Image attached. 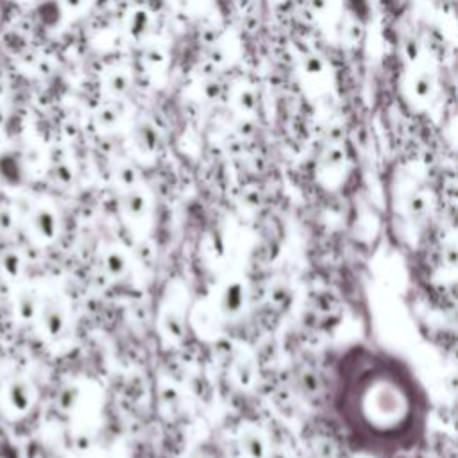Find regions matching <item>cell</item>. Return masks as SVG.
<instances>
[{"label": "cell", "mask_w": 458, "mask_h": 458, "mask_svg": "<svg viewBox=\"0 0 458 458\" xmlns=\"http://www.w3.org/2000/svg\"><path fill=\"white\" fill-rule=\"evenodd\" d=\"M333 411L358 451L394 456L424 438L429 403L406 361L367 344L347 347L333 370Z\"/></svg>", "instance_id": "cell-1"}, {"label": "cell", "mask_w": 458, "mask_h": 458, "mask_svg": "<svg viewBox=\"0 0 458 458\" xmlns=\"http://www.w3.org/2000/svg\"><path fill=\"white\" fill-rule=\"evenodd\" d=\"M438 93V66L428 50L404 61L401 97L413 111H426Z\"/></svg>", "instance_id": "cell-2"}, {"label": "cell", "mask_w": 458, "mask_h": 458, "mask_svg": "<svg viewBox=\"0 0 458 458\" xmlns=\"http://www.w3.org/2000/svg\"><path fill=\"white\" fill-rule=\"evenodd\" d=\"M297 75L302 89L313 98H322L329 95L335 86L333 68L327 59L318 52H304L299 57Z\"/></svg>", "instance_id": "cell-3"}, {"label": "cell", "mask_w": 458, "mask_h": 458, "mask_svg": "<svg viewBox=\"0 0 458 458\" xmlns=\"http://www.w3.org/2000/svg\"><path fill=\"white\" fill-rule=\"evenodd\" d=\"M36 397L38 394L30 379L13 376L0 388V410L11 420L23 419L32 410Z\"/></svg>", "instance_id": "cell-4"}, {"label": "cell", "mask_w": 458, "mask_h": 458, "mask_svg": "<svg viewBox=\"0 0 458 458\" xmlns=\"http://www.w3.org/2000/svg\"><path fill=\"white\" fill-rule=\"evenodd\" d=\"M141 47V54H140V64L141 70L145 72V75L159 84L168 72V64H170V52H168V45L161 39H152L148 38L145 43L140 45Z\"/></svg>", "instance_id": "cell-5"}, {"label": "cell", "mask_w": 458, "mask_h": 458, "mask_svg": "<svg viewBox=\"0 0 458 458\" xmlns=\"http://www.w3.org/2000/svg\"><path fill=\"white\" fill-rule=\"evenodd\" d=\"M134 84L132 70L123 64L116 63L107 66L100 75V89L107 100H122L127 97Z\"/></svg>", "instance_id": "cell-6"}, {"label": "cell", "mask_w": 458, "mask_h": 458, "mask_svg": "<svg viewBox=\"0 0 458 458\" xmlns=\"http://www.w3.org/2000/svg\"><path fill=\"white\" fill-rule=\"evenodd\" d=\"M93 122L100 132H106V134L118 132L123 129L127 122H131V107L125 102V98L106 100L93 113Z\"/></svg>", "instance_id": "cell-7"}, {"label": "cell", "mask_w": 458, "mask_h": 458, "mask_svg": "<svg viewBox=\"0 0 458 458\" xmlns=\"http://www.w3.org/2000/svg\"><path fill=\"white\" fill-rule=\"evenodd\" d=\"M152 23H154V16L150 9L145 5H134L123 16V21H122L123 38L132 45H141L150 38Z\"/></svg>", "instance_id": "cell-8"}, {"label": "cell", "mask_w": 458, "mask_h": 458, "mask_svg": "<svg viewBox=\"0 0 458 458\" xmlns=\"http://www.w3.org/2000/svg\"><path fill=\"white\" fill-rule=\"evenodd\" d=\"M240 54H242V45L238 36L233 32L220 34L208 47V61L216 68L231 66L234 61L240 59Z\"/></svg>", "instance_id": "cell-9"}, {"label": "cell", "mask_w": 458, "mask_h": 458, "mask_svg": "<svg viewBox=\"0 0 458 458\" xmlns=\"http://www.w3.org/2000/svg\"><path fill=\"white\" fill-rule=\"evenodd\" d=\"M29 231L36 242H52L57 234V216L52 208L38 206L29 216Z\"/></svg>", "instance_id": "cell-10"}, {"label": "cell", "mask_w": 458, "mask_h": 458, "mask_svg": "<svg viewBox=\"0 0 458 458\" xmlns=\"http://www.w3.org/2000/svg\"><path fill=\"white\" fill-rule=\"evenodd\" d=\"M306 4L322 29L336 32V27L344 18V0H306Z\"/></svg>", "instance_id": "cell-11"}, {"label": "cell", "mask_w": 458, "mask_h": 458, "mask_svg": "<svg viewBox=\"0 0 458 458\" xmlns=\"http://www.w3.org/2000/svg\"><path fill=\"white\" fill-rule=\"evenodd\" d=\"M229 106L240 118H250L256 111V93L250 84L247 82H236L229 89Z\"/></svg>", "instance_id": "cell-12"}, {"label": "cell", "mask_w": 458, "mask_h": 458, "mask_svg": "<svg viewBox=\"0 0 458 458\" xmlns=\"http://www.w3.org/2000/svg\"><path fill=\"white\" fill-rule=\"evenodd\" d=\"M131 140L141 156H150L157 150V131L148 120H134L131 125Z\"/></svg>", "instance_id": "cell-13"}, {"label": "cell", "mask_w": 458, "mask_h": 458, "mask_svg": "<svg viewBox=\"0 0 458 458\" xmlns=\"http://www.w3.org/2000/svg\"><path fill=\"white\" fill-rule=\"evenodd\" d=\"M39 297L38 292L30 286H23L16 292L14 302H13V310L16 318L21 324H30L38 318V311H39Z\"/></svg>", "instance_id": "cell-14"}, {"label": "cell", "mask_w": 458, "mask_h": 458, "mask_svg": "<svg viewBox=\"0 0 458 458\" xmlns=\"http://www.w3.org/2000/svg\"><path fill=\"white\" fill-rule=\"evenodd\" d=\"M45 335L50 338H55L57 335H61L63 327H64V315L59 304H55L54 301H45L39 304V311H38V318Z\"/></svg>", "instance_id": "cell-15"}, {"label": "cell", "mask_w": 458, "mask_h": 458, "mask_svg": "<svg viewBox=\"0 0 458 458\" xmlns=\"http://www.w3.org/2000/svg\"><path fill=\"white\" fill-rule=\"evenodd\" d=\"M0 272L11 281L20 279L23 274V258L16 249H5L0 254Z\"/></svg>", "instance_id": "cell-16"}, {"label": "cell", "mask_w": 458, "mask_h": 458, "mask_svg": "<svg viewBox=\"0 0 458 458\" xmlns=\"http://www.w3.org/2000/svg\"><path fill=\"white\" fill-rule=\"evenodd\" d=\"M61 11L66 16H81L88 11V7L91 5L93 0H57Z\"/></svg>", "instance_id": "cell-17"}, {"label": "cell", "mask_w": 458, "mask_h": 458, "mask_svg": "<svg viewBox=\"0 0 458 458\" xmlns=\"http://www.w3.org/2000/svg\"><path fill=\"white\" fill-rule=\"evenodd\" d=\"M14 227V216L11 209H2L0 211V231L2 233H11Z\"/></svg>", "instance_id": "cell-18"}]
</instances>
